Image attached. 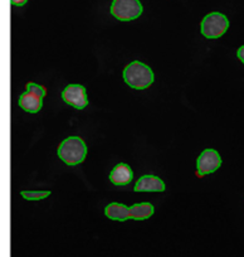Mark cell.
Segmentation results:
<instances>
[{
    "instance_id": "obj_12",
    "label": "cell",
    "mask_w": 244,
    "mask_h": 257,
    "mask_svg": "<svg viewBox=\"0 0 244 257\" xmlns=\"http://www.w3.org/2000/svg\"><path fill=\"white\" fill-rule=\"evenodd\" d=\"M51 196L49 190H24L22 192V197L27 201H41Z\"/></svg>"
},
{
    "instance_id": "obj_14",
    "label": "cell",
    "mask_w": 244,
    "mask_h": 257,
    "mask_svg": "<svg viewBox=\"0 0 244 257\" xmlns=\"http://www.w3.org/2000/svg\"><path fill=\"white\" fill-rule=\"evenodd\" d=\"M236 56H238V58L240 59L241 63H244V44L238 49V52H236Z\"/></svg>"
},
{
    "instance_id": "obj_9",
    "label": "cell",
    "mask_w": 244,
    "mask_h": 257,
    "mask_svg": "<svg viewBox=\"0 0 244 257\" xmlns=\"http://www.w3.org/2000/svg\"><path fill=\"white\" fill-rule=\"evenodd\" d=\"M134 179V172L130 165L120 163L110 173V180L115 185H127Z\"/></svg>"
},
{
    "instance_id": "obj_11",
    "label": "cell",
    "mask_w": 244,
    "mask_h": 257,
    "mask_svg": "<svg viewBox=\"0 0 244 257\" xmlns=\"http://www.w3.org/2000/svg\"><path fill=\"white\" fill-rule=\"evenodd\" d=\"M154 214V206L149 202L145 203H137L130 207V218L135 221H144L150 218Z\"/></svg>"
},
{
    "instance_id": "obj_13",
    "label": "cell",
    "mask_w": 244,
    "mask_h": 257,
    "mask_svg": "<svg viewBox=\"0 0 244 257\" xmlns=\"http://www.w3.org/2000/svg\"><path fill=\"white\" fill-rule=\"evenodd\" d=\"M27 90L33 91V92L41 95L42 97H46V95H47L46 87H43V86H39V85H37V83H33V82L27 83Z\"/></svg>"
},
{
    "instance_id": "obj_4",
    "label": "cell",
    "mask_w": 244,
    "mask_h": 257,
    "mask_svg": "<svg viewBox=\"0 0 244 257\" xmlns=\"http://www.w3.org/2000/svg\"><path fill=\"white\" fill-rule=\"evenodd\" d=\"M111 14L118 21H134L142 14V6L139 0H113Z\"/></svg>"
},
{
    "instance_id": "obj_5",
    "label": "cell",
    "mask_w": 244,
    "mask_h": 257,
    "mask_svg": "<svg viewBox=\"0 0 244 257\" xmlns=\"http://www.w3.org/2000/svg\"><path fill=\"white\" fill-rule=\"evenodd\" d=\"M221 165V158L214 149H205L196 160V177L203 178L204 175L214 173Z\"/></svg>"
},
{
    "instance_id": "obj_2",
    "label": "cell",
    "mask_w": 244,
    "mask_h": 257,
    "mask_svg": "<svg viewBox=\"0 0 244 257\" xmlns=\"http://www.w3.org/2000/svg\"><path fill=\"white\" fill-rule=\"evenodd\" d=\"M87 155V147L78 137H71L63 140L58 148L59 159L68 165L81 164Z\"/></svg>"
},
{
    "instance_id": "obj_1",
    "label": "cell",
    "mask_w": 244,
    "mask_h": 257,
    "mask_svg": "<svg viewBox=\"0 0 244 257\" xmlns=\"http://www.w3.org/2000/svg\"><path fill=\"white\" fill-rule=\"evenodd\" d=\"M124 80L131 88L145 90L154 82V72L145 63L135 61L124 70Z\"/></svg>"
},
{
    "instance_id": "obj_3",
    "label": "cell",
    "mask_w": 244,
    "mask_h": 257,
    "mask_svg": "<svg viewBox=\"0 0 244 257\" xmlns=\"http://www.w3.org/2000/svg\"><path fill=\"white\" fill-rule=\"evenodd\" d=\"M229 28V21L224 14L214 12V13L208 14L205 18L201 21L200 31L205 38L208 39H216L220 38L223 34Z\"/></svg>"
},
{
    "instance_id": "obj_15",
    "label": "cell",
    "mask_w": 244,
    "mask_h": 257,
    "mask_svg": "<svg viewBox=\"0 0 244 257\" xmlns=\"http://www.w3.org/2000/svg\"><path fill=\"white\" fill-rule=\"evenodd\" d=\"M27 2H28V0H11L12 6H16V7H23Z\"/></svg>"
},
{
    "instance_id": "obj_7",
    "label": "cell",
    "mask_w": 244,
    "mask_h": 257,
    "mask_svg": "<svg viewBox=\"0 0 244 257\" xmlns=\"http://www.w3.org/2000/svg\"><path fill=\"white\" fill-rule=\"evenodd\" d=\"M43 98L44 97H42L38 93L27 90L23 95H21L18 102L19 106H21L24 111L31 113H36L38 112L42 108V106H43Z\"/></svg>"
},
{
    "instance_id": "obj_8",
    "label": "cell",
    "mask_w": 244,
    "mask_h": 257,
    "mask_svg": "<svg viewBox=\"0 0 244 257\" xmlns=\"http://www.w3.org/2000/svg\"><path fill=\"white\" fill-rule=\"evenodd\" d=\"M134 190L135 192H164L165 183L155 175H144L137 180Z\"/></svg>"
},
{
    "instance_id": "obj_6",
    "label": "cell",
    "mask_w": 244,
    "mask_h": 257,
    "mask_svg": "<svg viewBox=\"0 0 244 257\" xmlns=\"http://www.w3.org/2000/svg\"><path fill=\"white\" fill-rule=\"evenodd\" d=\"M62 98L67 105L77 110H83L88 105L87 93H86L85 86L82 85H68L63 90Z\"/></svg>"
},
{
    "instance_id": "obj_10",
    "label": "cell",
    "mask_w": 244,
    "mask_h": 257,
    "mask_svg": "<svg viewBox=\"0 0 244 257\" xmlns=\"http://www.w3.org/2000/svg\"><path fill=\"white\" fill-rule=\"evenodd\" d=\"M105 214L113 221L124 222L126 219H130V207L121 203H111L106 207Z\"/></svg>"
}]
</instances>
